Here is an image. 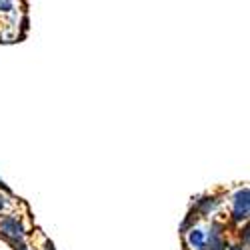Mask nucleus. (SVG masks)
I'll return each instance as SVG.
<instances>
[{"label":"nucleus","instance_id":"5","mask_svg":"<svg viewBox=\"0 0 250 250\" xmlns=\"http://www.w3.org/2000/svg\"><path fill=\"white\" fill-rule=\"evenodd\" d=\"M232 250H242V248H232Z\"/></svg>","mask_w":250,"mask_h":250},{"label":"nucleus","instance_id":"3","mask_svg":"<svg viewBox=\"0 0 250 250\" xmlns=\"http://www.w3.org/2000/svg\"><path fill=\"white\" fill-rule=\"evenodd\" d=\"M190 244L196 246V248H202V244H204V234H202L200 230H192V232H190Z\"/></svg>","mask_w":250,"mask_h":250},{"label":"nucleus","instance_id":"4","mask_svg":"<svg viewBox=\"0 0 250 250\" xmlns=\"http://www.w3.org/2000/svg\"><path fill=\"white\" fill-rule=\"evenodd\" d=\"M2 206H4V196L0 194V208H2Z\"/></svg>","mask_w":250,"mask_h":250},{"label":"nucleus","instance_id":"1","mask_svg":"<svg viewBox=\"0 0 250 250\" xmlns=\"http://www.w3.org/2000/svg\"><path fill=\"white\" fill-rule=\"evenodd\" d=\"M248 216V190H240L234 198V218L244 220Z\"/></svg>","mask_w":250,"mask_h":250},{"label":"nucleus","instance_id":"2","mask_svg":"<svg viewBox=\"0 0 250 250\" xmlns=\"http://www.w3.org/2000/svg\"><path fill=\"white\" fill-rule=\"evenodd\" d=\"M0 228H2V232L14 240H22V228H20V224L14 220V218H4L2 224H0Z\"/></svg>","mask_w":250,"mask_h":250}]
</instances>
